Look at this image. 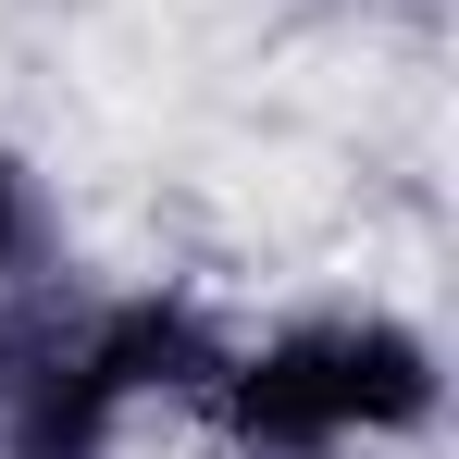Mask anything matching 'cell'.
<instances>
[{"instance_id": "cell-2", "label": "cell", "mask_w": 459, "mask_h": 459, "mask_svg": "<svg viewBox=\"0 0 459 459\" xmlns=\"http://www.w3.org/2000/svg\"><path fill=\"white\" fill-rule=\"evenodd\" d=\"M38 236H50V212H38V174L0 150V286H13V273L38 261Z\"/></svg>"}, {"instance_id": "cell-3", "label": "cell", "mask_w": 459, "mask_h": 459, "mask_svg": "<svg viewBox=\"0 0 459 459\" xmlns=\"http://www.w3.org/2000/svg\"><path fill=\"white\" fill-rule=\"evenodd\" d=\"M25 360H38V348H25V335L0 323V397H13V373H25Z\"/></svg>"}, {"instance_id": "cell-1", "label": "cell", "mask_w": 459, "mask_h": 459, "mask_svg": "<svg viewBox=\"0 0 459 459\" xmlns=\"http://www.w3.org/2000/svg\"><path fill=\"white\" fill-rule=\"evenodd\" d=\"M435 397H447L435 335L397 310H323L212 373V410L248 459H335L360 435H410V422H435Z\"/></svg>"}]
</instances>
